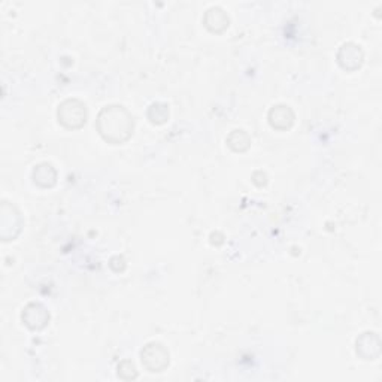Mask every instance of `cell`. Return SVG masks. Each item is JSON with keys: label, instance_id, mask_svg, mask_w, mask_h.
<instances>
[{"label": "cell", "instance_id": "cell-1", "mask_svg": "<svg viewBox=\"0 0 382 382\" xmlns=\"http://www.w3.org/2000/svg\"><path fill=\"white\" fill-rule=\"evenodd\" d=\"M102 136L109 142H123L133 130V118L123 106H106L97 122Z\"/></svg>", "mask_w": 382, "mask_h": 382}, {"label": "cell", "instance_id": "cell-2", "mask_svg": "<svg viewBox=\"0 0 382 382\" xmlns=\"http://www.w3.org/2000/svg\"><path fill=\"white\" fill-rule=\"evenodd\" d=\"M142 363L149 369V372H163L169 365V353L160 344H149L142 349Z\"/></svg>", "mask_w": 382, "mask_h": 382}, {"label": "cell", "instance_id": "cell-3", "mask_svg": "<svg viewBox=\"0 0 382 382\" xmlns=\"http://www.w3.org/2000/svg\"><path fill=\"white\" fill-rule=\"evenodd\" d=\"M85 105L78 101H66L59 108V119L66 127L71 126V118H73V128L81 127L85 123Z\"/></svg>", "mask_w": 382, "mask_h": 382}, {"label": "cell", "instance_id": "cell-4", "mask_svg": "<svg viewBox=\"0 0 382 382\" xmlns=\"http://www.w3.org/2000/svg\"><path fill=\"white\" fill-rule=\"evenodd\" d=\"M269 118H270V123L274 127L286 128V127L291 126L294 117H293L290 106L278 105V106H274V109H272L270 114H269Z\"/></svg>", "mask_w": 382, "mask_h": 382}]
</instances>
